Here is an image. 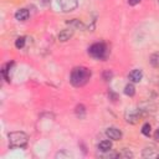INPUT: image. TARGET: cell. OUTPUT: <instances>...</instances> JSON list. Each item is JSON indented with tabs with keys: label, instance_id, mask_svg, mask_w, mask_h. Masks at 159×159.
I'll list each match as a JSON object with an SVG mask.
<instances>
[{
	"label": "cell",
	"instance_id": "6",
	"mask_svg": "<svg viewBox=\"0 0 159 159\" xmlns=\"http://www.w3.org/2000/svg\"><path fill=\"white\" fill-rule=\"evenodd\" d=\"M106 134L109 139H113V140H119L122 138V132L114 127H111V128H107L106 130Z\"/></svg>",
	"mask_w": 159,
	"mask_h": 159
},
{
	"label": "cell",
	"instance_id": "23",
	"mask_svg": "<svg viewBox=\"0 0 159 159\" xmlns=\"http://www.w3.org/2000/svg\"><path fill=\"white\" fill-rule=\"evenodd\" d=\"M42 2H43L45 5H47V4H50V0H42Z\"/></svg>",
	"mask_w": 159,
	"mask_h": 159
},
{
	"label": "cell",
	"instance_id": "20",
	"mask_svg": "<svg viewBox=\"0 0 159 159\" xmlns=\"http://www.w3.org/2000/svg\"><path fill=\"white\" fill-rule=\"evenodd\" d=\"M111 77H112V72H109V71H106V72L103 73V78H104L106 81H108Z\"/></svg>",
	"mask_w": 159,
	"mask_h": 159
},
{
	"label": "cell",
	"instance_id": "7",
	"mask_svg": "<svg viewBox=\"0 0 159 159\" xmlns=\"http://www.w3.org/2000/svg\"><path fill=\"white\" fill-rule=\"evenodd\" d=\"M73 36V29H65V30H62V31H60V34H58V40L61 41V42H66V41H68L71 37Z\"/></svg>",
	"mask_w": 159,
	"mask_h": 159
},
{
	"label": "cell",
	"instance_id": "3",
	"mask_svg": "<svg viewBox=\"0 0 159 159\" xmlns=\"http://www.w3.org/2000/svg\"><path fill=\"white\" fill-rule=\"evenodd\" d=\"M88 53L97 60H104L107 57V46L103 42H96L88 48Z\"/></svg>",
	"mask_w": 159,
	"mask_h": 159
},
{
	"label": "cell",
	"instance_id": "12",
	"mask_svg": "<svg viewBox=\"0 0 159 159\" xmlns=\"http://www.w3.org/2000/svg\"><path fill=\"white\" fill-rule=\"evenodd\" d=\"M75 112H76V116H77L78 118H84V116H86V107H84L83 104H78V106L76 107Z\"/></svg>",
	"mask_w": 159,
	"mask_h": 159
},
{
	"label": "cell",
	"instance_id": "13",
	"mask_svg": "<svg viewBox=\"0 0 159 159\" xmlns=\"http://www.w3.org/2000/svg\"><path fill=\"white\" fill-rule=\"evenodd\" d=\"M149 61H150V63H152V66H153V67H155V68H159V52H155V53H153V55L150 56Z\"/></svg>",
	"mask_w": 159,
	"mask_h": 159
},
{
	"label": "cell",
	"instance_id": "9",
	"mask_svg": "<svg viewBox=\"0 0 159 159\" xmlns=\"http://www.w3.org/2000/svg\"><path fill=\"white\" fill-rule=\"evenodd\" d=\"M142 78H143V72H142L140 70H138V68L133 70V71L129 73V80H130L132 82H140Z\"/></svg>",
	"mask_w": 159,
	"mask_h": 159
},
{
	"label": "cell",
	"instance_id": "11",
	"mask_svg": "<svg viewBox=\"0 0 159 159\" xmlns=\"http://www.w3.org/2000/svg\"><path fill=\"white\" fill-rule=\"evenodd\" d=\"M67 25H70V26H72V27H75V29H84V24L82 22V21H80V20H77V19H73V20H70V21H67Z\"/></svg>",
	"mask_w": 159,
	"mask_h": 159
},
{
	"label": "cell",
	"instance_id": "22",
	"mask_svg": "<svg viewBox=\"0 0 159 159\" xmlns=\"http://www.w3.org/2000/svg\"><path fill=\"white\" fill-rule=\"evenodd\" d=\"M154 139L157 140V142H159V128L155 130V133H154Z\"/></svg>",
	"mask_w": 159,
	"mask_h": 159
},
{
	"label": "cell",
	"instance_id": "14",
	"mask_svg": "<svg viewBox=\"0 0 159 159\" xmlns=\"http://www.w3.org/2000/svg\"><path fill=\"white\" fill-rule=\"evenodd\" d=\"M124 93L129 97H133L135 94V87L132 84V83H128L125 87H124Z\"/></svg>",
	"mask_w": 159,
	"mask_h": 159
},
{
	"label": "cell",
	"instance_id": "10",
	"mask_svg": "<svg viewBox=\"0 0 159 159\" xmlns=\"http://www.w3.org/2000/svg\"><path fill=\"white\" fill-rule=\"evenodd\" d=\"M111 148H112V143H111L109 140H102V142H99V144H98V149H99L101 152H109Z\"/></svg>",
	"mask_w": 159,
	"mask_h": 159
},
{
	"label": "cell",
	"instance_id": "16",
	"mask_svg": "<svg viewBox=\"0 0 159 159\" xmlns=\"http://www.w3.org/2000/svg\"><path fill=\"white\" fill-rule=\"evenodd\" d=\"M150 129H152L150 124H149V123H144L143 127H142V133H143L145 137H149V134H150Z\"/></svg>",
	"mask_w": 159,
	"mask_h": 159
},
{
	"label": "cell",
	"instance_id": "2",
	"mask_svg": "<svg viewBox=\"0 0 159 159\" xmlns=\"http://www.w3.org/2000/svg\"><path fill=\"white\" fill-rule=\"evenodd\" d=\"M9 144L12 148H24L27 143V134L24 132H11L7 134Z\"/></svg>",
	"mask_w": 159,
	"mask_h": 159
},
{
	"label": "cell",
	"instance_id": "18",
	"mask_svg": "<svg viewBox=\"0 0 159 159\" xmlns=\"http://www.w3.org/2000/svg\"><path fill=\"white\" fill-rule=\"evenodd\" d=\"M118 155H119V158H132L133 157V154L127 149H124L122 153H118Z\"/></svg>",
	"mask_w": 159,
	"mask_h": 159
},
{
	"label": "cell",
	"instance_id": "4",
	"mask_svg": "<svg viewBox=\"0 0 159 159\" xmlns=\"http://www.w3.org/2000/svg\"><path fill=\"white\" fill-rule=\"evenodd\" d=\"M147 116V112H144V109H135V111H128L125 113V119L128 123L130 124H135L142 117Z\"/></svg>",
	"mask_w": 159,
	"mask_h": 159
},
{
	"label": "cell",
	"instance_id": "24",
	"mask_svg": "<svg viewBox=\"0 0 159 159\" xmlns=\"http://www.w3.org/2000/svg\"><path fill=\"white\" fill-rule=\"evenodd\" d=\"M157 158H159V154H157Z\"/></svg>",
	"mask_w": 159,
	"mask_h": 159
},
{
	"label": "cell",
	"instance_id": "15",
	"mask_svg": "<svg viewBox=\"0 0 159 159\" xmlns=\"http://www.w3.org/2000/svg\"><path fill=\"white\" fill-rule=\"evenodd\" d=\"M25 41H26V37H24V36L17 37L16 41H15V46H16L17 48H22V47L25 46Z\"/></svg>",
	"mask_w": 159,
	"mask_h": 159
},
{
	"label": "cell",
	"instance_id": "1",
	"mask_svg": "<svg viewBox=\"0 0 159 159\" xmlns=\"http://www.w3.org/2000/svg\"><path fill=\"white\" fill-rule=\"evenodd\" d=\"M91 78V71L87 67H76L72 70L70 76V82L75 87H82L84 86Z\"/></svg>",
	"mask_w": 159,
	"mask_h": 159
},
{
	"label": "cell",
	"instance_id": "17",
	"mask_svg": "<svg viewBox=\"0 0 159 159\" xmlns=\"http://www.w3.org/2000/svg\"><path fill=\"white\" fill-rule=\"evenodd\" d=\"M154 150H155L154 147H150V149L149 148H145L143 150V157H153L154 155Z\"/></svg>",
	"mask_w": 159,
	"mask_h": 159
},
{
	"label": "cell",
	"instance_id": "19",
	"mask_svg": "<svg viewBox=\"0 0 159 159\" xmlns=\"http://www.w3.org/2000/svg\"><path fill=\"white\" fill-rule=\"evenodd\" d=\"M65 157L70 158V157H71V154L65 153V152H60V153H57V154H56V158H65Z\"/></svg>",
	"mask_w": 159,
	"mask_h": 159
},
{
	"label": "cell",
	"instance_id": "5",
	"mask_svg": "<svg viewBox=\"0 0 159 159\" xmlns=\"http://www.w3.org/2000/svg\"><path fill=\"white\" fill-rule=\"evenodd\" d=\"M58 6L62 9V11L65 12H70L73 11L77 6H78V0H56Z\"/></svg>",
	"mask_w": 159,
	"mask_h": 159
},
{
	"label": "cell",
	"instance_id": "21",
	"mask_svg": "<svg viewBox=\"0 0 159 159\" xmlns=\"http://www.w3.org/2000/svg\"><path fill=\"white\" fill-rule=\"evenodd\" d=\"M142 0H128V4L130 5V6H134V5H137V4H139Z\"/></svg>",
	"mask_w": 159,
	"mask_h": 159
},
{
	"label": "cell",
	"instance_id": "8",
	"mask_svg": "<svg viewBox=\"0 0 159 159\" xmlns=\"http://www.w3.org/2000/svg\"><path fill=\"white\" fill-rule=\"evenodd\" d=\"M29 16H30V12L26 9H20L15 12V19L19 20V21H25V20L29 19Z\"/></svg>",
	"mask_w": 159,
	"mask_h": 159
}]
</instances>
